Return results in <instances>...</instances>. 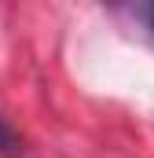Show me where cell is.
Returning <instances> with one entry per match:
<instances>
[{"mask_svg":"<svg viewBox=\"0 0 154 158\" xmlns=\"http://www.w3.org/2000/svg\"><path fill=\"white\" fill-rule=\"evenodd\" d=\"M0 151H4V155H11V151H15V132H11L4 121H0Z\"/></svg>","mask_w":154,"mask_h":158,"instance_id":"obj_1","label":"cell"},{"mask_svg":"<svg viewBox=\"0 0 154 158\" xmlns=\"http://www.w3.org/2000/svg\"><path fill=\"white\" fill-rule=\"evenodd\" d=\"M143 15H147V19H151V26H154V4H151V7H147V11H143Z\"/></svg>","mask_w":154,"mask_h":158,"instance_id":"obj_2","label":"cell"}]
</instances>
